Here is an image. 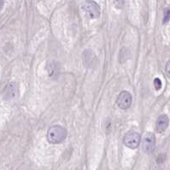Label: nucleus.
<instances>
[{"mask_svg": "<svg viewBox=\"0 0 170 170\" xmlns=\"http://www.w3.org/2000/svg\"><path fill=\"white\" fill-rule=\"evenodd\" d=\"M170 20V9H169L167 11L165 12L164 17H163V23H167Z\"/></svg>", "mask_w": 170, "mask_h": 170, "instance_id": "obj_9", "label": "nucleus"}, {"mask_svg": "<svg viewBox=\"0 0 170 170\" xmlns=\"http://www.w3.org/2000/svg\"><path fill=\"white\" fill-rule=\"evenodd\" d=\"M154 86H155V89L157 91H159L162 88V81L159 78H156L154 80Z\"/></svg>", "mask_w": 170, "mask_h": 170, "instance_id": "obj_8", "label": "nucleus"}, {"mask_svg": "<svg viewBox=\"0 0 170 170\" xmlns=\"http://www.w3.org/2000/svg\"><path fill=\"white\" fill-rule=\"evenodd\" d=\"M18 89L16 83H10L5 87V97L6 98H13L16 96Z\"/></svg>", "mask_w": 170, "mask_h": 170, "instance_id": "obj_7", "label": "nucleus"}, {"mask_svg": "<svg viewBox=\"0 0 170 170\" xmlns=\"http://www.w3.org/2000/svg\"><path fill=\"white\" fill-rule=\"evenodd\" d=\"M84 10L92 18H98L100 15V8L95 1H86L84 4Z\"/></svg>", "mask_w": 170, "mask_h": 170, "instance_id": "obj_5", "label": "nucleus"}, {"mask_svg": "<svg viewBox=\"0 0 170 170\" xmlns=\"http://www.w3.org/2000/svg\"><path fill=\"white\" fill-rule=\"evenodd\" d=\"M140 134L135 131H129L123 138L124 145L130 149H136L140 144Z\"/></svg>", "mask_w": 170, "mask_h": 170, "instance_id": "obj_2", "label": "nucleus"}, {"mask_svg": "<svg viewBox=\"0 0 170 170\" xmlns=\"http://www.w3.org/2000/svg\"><path fill=\"white\" fill-rule=\"evenodd\" d=\"M66 137L67 131L63 127L60 125H55L51 127L47 132V140L52 145H57L63 142Z\"/></svg>", "mask_w": 170, "mask_h": 170, "instance_id": "obj_1", "label": "nucleus"}, {"mask_svg": "<svg viewBox=\"0 0 170 170\" xmlns=\"http://www.w3.org/2000/svg\"><path fill=\"white\" fill-rule=\"evenodd\" d=\"M132 101H133V98H132L131 93L127 91H123L119 94L116 103H117V105L121 109L127 110L132 104Z\"/></svg>", "mask_w": 170, "mask_h": 170, "instance_id": "obj_3", "label": "nucleus"}, {"mask_svg": "<svg viewBox=\"0 0 170 170\" xmlns=\"http://www.w3.org/2000/svg\"><path fill=\"white\" fill-rule=\"evenodd\" d=\"M169 117L166 115H161L157 120V123H156V128H157V132L161 133H163L166 129L169 127Z\"/></svg>", "mask_w": 170, "mask_h": 170, "instance_id": "obj_6", "label": "nucleus"}, {"mask_svg": "<svg viewBox=\"0 0 170 170\" xmlns=\"http://www.w3.org/2000/svg\"><path fill=\"white\" fill-rule=\"evenodd\" d=\"M166 74H167V75L168 77L170 79V60L167 63V64H166Z\"/></svg>", "mask_w": 170, "mask_h": 170, "instance_id": "obj_10", "label": "nucleus"}, {"mask_svg": "<svg viewBox=\"0 0 170 170\" xmlns=\"http://www.w3.org/2000/svg\"><path fill=\"white\" fill-rule=\"evenodd\" d=\"M156 146V137L152 133H147L143 141V150L147 154L152 153Z\"/></svg>", "mask_w": 170, "mask_h": 170, "instance_id": "obj_4", "label": "nucleus"}]
</instances>
